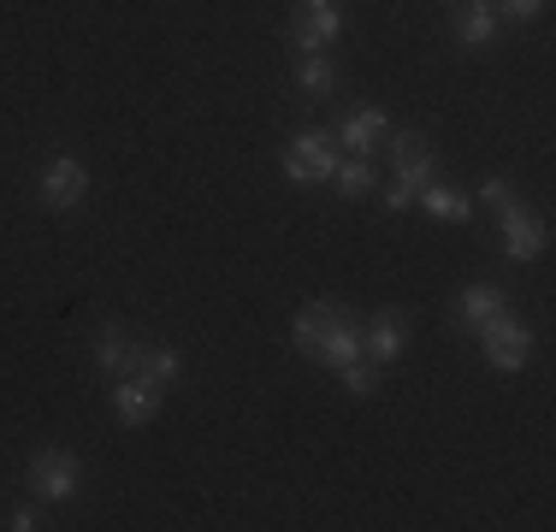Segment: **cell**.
I'll list each match as a JSON object with an SVG mask.
<instances>
[{"label":"cell","mask_w":556,"mask_h":532,"mask_svg":"<svg viewBox=\"0 0 556 532\" xmlns=\"http://www.w3.org/2000/svg\"><path fill=\"white\" fill-rule=\"evenodd\" d=\"M290 343H296L308 362L338 372V367L362 362V319L343 308V302H308V308L290 319Z\"/></svg>","instance_id":"cell-1"},{"label":"cell","mask_w":556,"mask_h":532,"mask_svg":"<svg viewBox=\"0 0 556 532\" xmlns=\"http://www.w3.org/2000/svg\"><path fill=\"white\" fill-rule=\"evenodd\" d=\"M77 485H84V461H77L72 449H60V444L36 449V456L24 461V491H30L36 509H42V503L54 509V503L77 497Z\"/></svg>","instance_id":"cell-2"},{"label":"cell","mask_w":556,"mask_h":532,"mask_svg":"<svg viewBox=\"0 0 556 532\" xmlns=\"http://www.w3.org/2000/svg\"><path fill=\"white\" fill-rule=\"evenodd\" d=\"M84 195H89V166L77 154H54L42 172H36V202H42L48 213L84 207Z\"/></svg>","instance_id":"cell-3"},{"label":"cell","mask_w":556,"mask_h":532,"mask_svg":"<svg viewBox=\"0 0 556 532\" xmlns=\"http://www.w3.org/2000/svg\"><path fill=\"white\" fill-rule=\"evenodd\" d=\"M338 137L332 130H302L296 142L285 149V178L290 183H332V172H338Z\"/></svg>","instance_id":"cell-4"},{"label":"cell","mask_w":556,"mask_h":532,"mask_svg":"<svg viewBox=\"0 0 556 532\" xmlns=\"http://www.w3.org/2000/svg\"><path fill=\"white\" fill-rule=\"evenodd\" d=\"M480 350H485V362H492L497 372H521L527 362H533V331L503 308V314H492L480 326Z\"/></svg>","instance_id":"cell-5"},{"label":"cell","mask_w":556,"mask_h":532,"mask_svg":"<svg viewBox=\"0 0 556 532\" xmlns=\"http://www.w3.org/2000/svg\"><path fill=\"white\" fill-rule=\"evenodd\" d=\"M343 36V7L338 0H296L290 12V48L296 53H326Z\"/></svg>","instance_id":"cell-6"},{"label":"cell","mask_w":556,"mask_h":532,"mask_svg":"<svg viewBox=\"0 0 556 532\" xmlns=\"http://www.w3.org/2000/svg\"><path fill=\"white\" fill-rule=\"evenodd\" d=\"M386 154H391V178L408 183V190H427V183L439 178V154H432V142L420 137V130H396Z\"/></svg>","instance_id":"cell-7"},{"label":"cell","mask_w":556,"mask_h":532,"mask_svg":"<svg viewBox=\"0 0 556 532\" xmlns=\"http://www.w3.org/2000/svg\"><path fill=\"white\" fill-rule=\"evenodd\" d=\"M497 219H503V255H509L515 266H527V261L545 255L551 231H545V219H539V213H527L521 202H509V207L497 213Z\"/></svg>","instance_id":"cell-8"},{"label":"cell","mask_w":556,"mask_h":532,"mask_svg":"<svg viewBox=\"0 0 556 532\" xmlns=\"http://www.w3.org/2000/svg\"><path fill=\"white\" fill-rule=\"evenodd\" d=\"M403 343H408V319L396 314V308L362 319V355H367L374 367H391L396 355H403Z\"/></svg>","instance_id":"cell-9"},{"label":"cell","mask_w":556,"mask_h":532,"mask_svg":"<svg viewBox=\"0 0 556 532\" xmlns=\"http://www.w3.org/2000/svg\"><path fill=\"white\" fill-rule=\"evenodd\" d=\"M108 403H113V415L118 426H154V415H161V384H142V379H113V391H108Z\"/></svg>","instance_id":"cell-10"},{"label":"cell","mask_w":556,"mask_h":532,"mask_svg":"<svg viewBox=\"0 0 556 532\" xmlns=\"http://www.w3.org/2000/svg\"><path fill=\"white\" fill-rule=\"evenodd\" d=\"M450 30H456L462 48H492V36H497L492 0H450Z\"/></svg>","instance_id":"cell-11"},{"label":"cell","mask_w":556,"mask_h":532,"mask_svg":"<svg viewBox=\"0 0 556 532\" xmlns=\"http://www.w3.org/2000/svg\"><path fill=\"white\" fill-rule=\"evenodd\" d=\"M130 362H137V338L125 326H101L96 331V372L101 379H130Z\"/></svg>","instance_id":"cell-12"},{"label":"cell","mask_w":556,"mask_h":532,"mask_svg":"<svg viewBox=\"0 0 556 532\" xmlns=\"http://www.w3.org/2000/svg\"><path fill=\"white\" fill-rule=\"evenodd\" d=\"M379 137H391V118L379 113V106H355V113L338 125V149H350V154H367Z\"/></svg>","instance_id":"cell-13"},{"label":"cell","mask_w":556,"mask_h":532,"mask_svg":"<svg viewBox=\"0 0 556 532\" xmlns=\"http://www.w3.org/2000/svg\"><path fill=\"white\" fill-rule=\"evenodd\" d=\"M184 372V355L172 350V343H137V362H130V379H142V384H166Z\"/></svg>","instance_id":"cell-14"},{"label":"cell","mask_w":556,"mask_h":532,"mask_svg":"<svg viewBox=\"0 0 556 532\" xmlns=\"http://www.w3.org/2000/svg\"><path fill=\"white\" fill-rule=\"evenodd\" d=\"M415 207H427L432 219H444V225H462V219H473V195L450 190V183H439V178H432L427 190H415Z\"/></svg>","instance_id":"cell-15"},{"label":"cell","mask_w":556,"mask_h":532,"mask_svg":"<svg viewBox=\"0 0 556 532\" xmlns=\"http://www.w3.org/2000/svg\"><path fill=\"white\" fill-rule=\"evenodd\" d=\"M503 308H509V296H503L497 284H468V290L456 296V319H462L468 331H480L485 319H492V314H503Z\"/></svg>","instance_id":"cell-16"},{"label":"cell","mask_w":556,"mask_h":532,"mask_svg":"<svg viewBox=\"0 0 556 532\" xmlns=\"http://www.w3.org/2000/svg\"><path fill=\"white\" fill-rule=\"evenodd\" d=\"M332 183H338V195H343V202H362V195L374 190V160H367V154H350V160H338Z\"/></svg>","instance_id":"cell-17"},{"label":"cell","mask_w":556,"mask_h":532,"mask_svg":"<svg viewBox=\"0 0 556 532\" xmlns=\"http://www.w3.org/2000/svg\"><path fill=\"white\" fill-rule=\"evenodd\" d=\"M296 84L308 89V96H332V89H338V65L326 60V53H302V60H296Z\"/></svg>","instance_id":"cell-18"},{"label":"cell","mask_w":556,"mask_h":532,"mask_svg":"<svg viewBox=\"0 0 556 532\" xmlns=\"http://www.w3.org/2000/svg\"><path fill=\"white\" fill-rule=\"evenodd\" d=\"M338 379H343V391H350V396H374L379 391V367L367 362V355H362V362H350V367H338Z\"/></svg>","instance_id":"cell-19"},{"label":"cell","mask_w":556,"mask_h":532,"mask_svg":"<svg viewBox=\"0 0 556 532\" xmlns=\"http://www.w3.org/2000/svg\"><path fill=\"white\" fill-rule=\"evenodd\" d=\"M492 12H497V24H527L545 12V0H492Z\"/></svg>","instance_id":"cell-20"},{"label":"cell","mask_w":556,"mask_h":532,"mask_svg":"<svg viewBox=\"0 0 556 532\" xmlns=\"http://www.w3.org/2000/svg\"><path fill=\"white\" fill-rule=\"evenodd\" d=\"M480 202L503 213V207H509V202H515V183H509V178H503V172H492V178H485V183H480Z\"/></svg>","instance_id":"cell-21"},{"label":"cell","mask_w":556,"mask_h":532,"mask_svg":"<svg viewBox=\"0 0 556 532\" xmlns=\"http://www.w3.org/2000/svg\"><path fill=\"white\" fill-rule=\"evenodd\" d=\"M386 207H391V213H408V207H415V190L391 178V183H386Z\"/></svg>","instance_id":"cell-22"},{"label":"cell","mask_w":556,"mask_h":532,"mask_svg":"<svg viewBox=\"0 0 556 532\" xmlns=\"http://www.w3.org/2000/svg\"><path fill=\"white\" fill-rule=\"evenodd\" d=\"M7 527H12V532H30V527H36V503H24V509H12V515H7Z\"/></svg>","instance_id":"cell-23"}]
</instances>
